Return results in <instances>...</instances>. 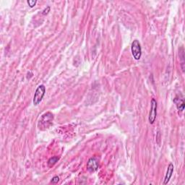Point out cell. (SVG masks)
I'll list each match as a JSON object with an SVG mask.
<instances>
[{
	"mask_svg": "<svg viewBox=\"0 0 185 185\" xmlns=\"http://www.w3.org/2000/svg\"><path fill=\"white\" fill-rule=\"evenodd\" d=\"M53 120H54V116L51 112H47L42 115V117L40 119L38 127L41 130H45V129L49 128L53 124Z\"/></svg>",
	"mask_w": 185,
	"mask_h": 185,
	"instance_id": "obj_1",
	"label": "cell"
},
{
	"mask_svg": "<svg viewBox=\"0 0 185 185\" xmlns=\"http://www.w3.org/2000/svg\"><path fill=\"white\" fill-rule=\"evenodd\" d=\"M46 93V87L44 85H40L35 91L33 103L34 106H38L42 101Z\"/></svg>",
	"mask_w": 185,
	"mask_h": 185,
	"instance_id": "obj_2",
	"label": "cell"
},
{
	"mask_svg": "<svg viewBox=\"0 0 185 185\" xmlns=\"http://www.w3.org/2000/svg\"><path fill=\"white\" fill-rule=\"evenodd\" d=\"M131 52L133 58L135 60H140L142 57V48L140 41L138 40H134L131 45Z\"/></svg>",
	"mask_w": 185,
	"mask_h": 185,
	"instance_id": "obj_3",
	"label": "cell"
},
{
	"mask_svg": "<svg viewBox=\"0 0 185 185\" xmlns=\"http://www.w3.org/2000/svg\"><path fill=\"white\" fill-rule=\"evenodd\" d=\"M156 117H157V101L155 98H152L150 101V111L148 117V121L150 125L155 122Z\"/></svg>",
	"mask_w": 185,
	"mask_h": 185,
	"instance_id": "obj_4",
	"label": "cell"
},
{
	"mask_svg": "<svg viewBox=\"0 0 185 185\" xmlns=\"http://www.w3.org/2000/svg\"><path fill=\"white\" fill-rule=\"evenodd\" d=\"M98 161L96 158H91L87 163V169L91 172H94L98 169Z\"/></svg>",
	"mask_w": 185,
	"mask_h": 185,
	"instance_id": "obj_5",
	"label": "cell"
},
{
	"mask_svg": "<svg viewBox=\"0 0 185 185\" xmlns=\"http://www.w3.org/2000/svg\"><path fill=\"white\" fill-rule=\"evenodd\" d=\"M173 169H174V166H173V163H169V165L168 166V169H167V171L166 173V176H165V179H164V182H163V184H167L168 182H169V180H170L171 176H172L173 172Z\"/></svg>",
	"mask_w": 185,
	"mask_h": 185,
	"instance_id": "obj_6",
	"label": "cell"
},
{
	"mask_svg": "<svg viewBox=\"0 0 185 185\" xmlns=\"http://www.w3.org/2000/svg\"><path fill=\"white\" fill-rule=\"evenodd\" d=\"M173 103H174L175 105H176L177 109L179 111H184L185 103L184 101L183 100L182 98L176 97V98L173 99Z\"/></svg>",
	"mask_w": 185,
	"mask_h": 185,
	"instance_id": "obj_7",
	"label": "cell"
},
{
	"mask_svg": "<svg viewBox=\"0 0 185 185\" xmlns=\"http://www.w3.org/2000/svg\"><path fill=\"white\" fill-rule=\"evenodd\" d=\"M184 48L181 47L179 49V59H180V62H181V67L183 72H184Z\"/></svg>",
	"mask_w": 185,
	"mask_h": 185,
	"instance_id": "obj_8",
	"label": "cell"
},
{
	"mask_svg": "<svg viewBox=\"0 0 185 185\" xmlns=\"http://www.w3.org/2000/svg\"><path fill=\"white\" fill-rule=\"evenodd\" d=\"M59 159H60V158L57 157V156H54V157L51 158L48 161V166L49 167L53 166L59 161Z\"/></svg>",
	"mask_w": 185,
	"mask_h": 185,
	"instance_id": "obj_9",
	"label": "cell"
},
{
	"mask_svg": "<svg viewBox=\"0 0 185 185\" xmlns=\"http://www.w3.org/2000/svg\"><path fill=\"white\" fill-rule=\"evenodd\" d=\"M27 3L28 5H29L30 8H33V7L36 5V3H37V1H36V0H35V1H34V0H28Z\"/></svg>",
	"mask_w": 185,
	"mask_h": 185,
	"instance_id": "obj_10",
	"label": "cell"
},
{
	"mask_svg": "<svg viewBox=\"0 0 185 185\" xmlns=\"http://www.w3.org/2000/svg\"><path fill=\"white\" fill-rule=\"evenodd\" d=\"M59 181H60V177L56 176L53 177L52 179H51V182L53 183V184H57V183H58Z\"/></svg>",
	"mask_w": 185,
	"mask_h": 185,
	"instance_id": "obj_11",
	"label": "cell"
},
{
	"mask_svg": "<svg viewBox=\"0 0 185 185\" xmlns=\"http://www.w3.org/2000/svg\"><path fill=\"white\" fill-rule=\"evenodd\" d=\"M49 12H50V7L48 6L46 8H45L44 9H43V12H42V14H43V15H46L49 14Z\"/></svg>",
	"mask_w": 185,
	"mask_h": 185,
	"instance_id": "obj_12",
	"label": "cell"
},
{
	"mask_svg": "<svg viewBox=\"0 0 185 185\" xmlns=\"http://www.w3.org/2000/svg\"><path fill=\"white\" fill-rule=\"evenodd\" d=\"M33 72H32L31 71H28V73H27V76H26V77H27V79L28 80V79H30V77H33Z\"/></svg>",
	"mask_w": 185,
	"mask_h": 185,
	"instance_id": "obj_13",
	"label": "cell"
}]
</instances>
